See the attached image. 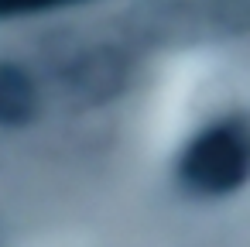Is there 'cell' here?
Instances as JSON below:
<instances>
[{"label":"cell","instance_id":"6da1fadb","mask_svg":"<svg viewBox=\"0 0 250 247\" xmlns=\"http://www.w3.org/2000/svg\"><path fill=\"white\" fill-rule=\"evenodd\" d=\"M250 179V124L240 117L216 120L212 127L199 131L182 158H178V182L192 196H229L243 189Z\"/></svg>","mask_w":250,"mask_h":247},{"label":"cell","instance_id":"7a4b0ae2","mask_svg":"<svg viewBox=\"0 0 250 247\" xmlns=\"http://www.w3.org/2000/svg\"><path fill=\"white\" fill-rule=\"evenodd\" d=\"M35 110L38 93L31 76L14 62H0V127H24L35 120Z\"/></svg>","mask_w":250,"mask_h":247},{"label":"cell","instance_id":"3957f363","mask_svg":"<svg viewBox=\"0 0 250 247\" xmlns=\"http://www.w3.org/2000/svg\"><path fill=\"white\" fill-rule=\"evenodd\" d=\"M72 4H83V0H0V21L45 14V11H59V7H72Z\"/></svg>","mask_w":250,"mask_h":247}]
</instances>
